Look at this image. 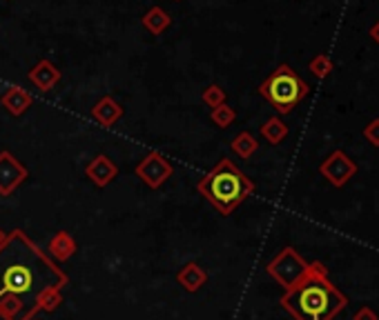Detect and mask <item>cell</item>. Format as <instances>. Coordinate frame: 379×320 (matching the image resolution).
<instances>
[{
	"instance_id": "6da1fadb",
	"label": "cell",
	"mask_w": 379,
	"mask_h": 320,
	"mask_svg": "<svg viewBox=\"0 0 379 320\" xmlns=\"http://www.w3.org/2000/svg\"><path fill=\"white\" fill-rule=\"evenodd\" d=\"M67 274L23 229H14L0 245V318L31 320L49 289H63Z\"/></svg>"
},
{
	"instance_id": "7a4b0ae2",
	"label": "cell",
	"mask_w": 379,
	"mask_h": 320,
	"mask_svg": "<svg viewBox=\"0 0 379 320\" xmlns=\"http://www.w3.org/2000/svg\"><path fill=\"white\" fill-rule=\"evenodd\" d=\"M279 302L295 320H333L348 305V298L331 282L328 267L315 260L308 265V274Z\"/></svg>"
},
{
	"instance_id": "3957f363",
	"label": "cell",
	"mask_w": 379,
	"mask_h": 320,
	"mask_svg": "<svg viewBox=\"0 0 379 320\" xmlns=\"http://www.w3.org/2000/svg\"><path fill=\"white\" fill-rule=\"evenodd\" d=\"M197 191L221 213V216H230L241 203L248 201L254 193V183L230 158H221L197 183Z\"/></svg>"
},
{
	"instance_id": "277c9868",
	"label": "cell",
	"mask_w": 379,
	"mask_h": 320,
	"mask_svg": "<svg viewBox=\"0 0 379 320\" xmlns=\"http://www.w3.org/2000/svg\"><path fill=\"white\" fill-rule=\"evenodd\" d=\"M259 94L277 110L279 116H286L295 112V107L310 94V87L290 65H279L259 85Z\"/></svg>"
},
{
	"instance_id": "5b68a950",
	"label": "cell",
	"mask_w": 379,
	"mask_h": 320,
	"mask_svg": "<svg viewBox=\"0 0 379 320\" xmlns=\"http://www.w3.org/2000/svg\"><path fill=\"white\" fill-rule=\"evenodd\" d=\"M308 265H310V262H306V260L297 254V249L284 247L281 252L268 262L266 272H268V276H270L274 282L281 284V287L288 292V289L295 287V284L308 274Z\"/></svg>"
},
{
	"instance_id": "8992f818",
	"label": "cell",
	"mask_w": 379,
	"mask_h": 320,
	"mask_svg": "<svg viewBox=\"0 0 379 320\" xmlns=\"http://www.w3.org/2000/svg\"><path fill=\"white\" fill-rule=\"evenodd\" d=\"M134 174L145 187L161 189L172 178V174H175V167H172V163L161 151H150L139 160V165L134 167Z\"/></svg>"
},
{
	"instance_id": "52a82bcc",
	"label": "cell",
	"mask_w": 379,
	"mask_h": 320,
	"mask_svg": "<svg viewBox=\"0 0 379 320\" xmlns=\"http://www.w3.org/2000/svg\"><path fill=\"white\" fill-rule=\"evenodd\" d=\"M29 178V169L11 151H0V196H11Z\"/></svg>"
},
{
	"instance_id": "ba28073f",
	"label": "cell",
	"mask_w": 379,
	"mask_h": 320,
	"mask_svg": "<svg viewBox=\"0 0 379 320\" xmlns=\"http://www.w3.org/2000/svg\"><path fill=\"white\" fill-rule=\"evenodd\" d=\"M319 171L333 187H343L351 181V178H355L357 165H355V160H351L341 149H337V151H333L328 158L323 160Z\"/></svg>"
},
{
	"instance_id": "9c48e42d",
	"label": "cell",
	"mask_w": 379,
	"mask_h": 320,
	"mask_svg": "<svg viewBox=\"0 0 379 320\" xmlns=\"http://www.w3.org/2000/svg\"><path fill=\"white\" fill-rule=\"evenodd\" d=\"M85 176H88L98 189H105L108 185H112L116 181L118 165L108 154H96L88 163V167H85Z\"/></svg>"
},
{
	"instance_id": "30bf717a",
	"label": "cell",
	"mask_w": 379,
	"mask_h": 320,
	"mask_svg": "<svg viewBox=\"0 0 379 320\" xmlns=\"http://www.w3.org/2000/svg\"><path fill=\"white\" fill-rule=\"evenodd\" d=\"M61 69L51 63V60H38V65H33L31 69H29V74H27V78H29V82L38 89V92H51L58 82H61Z\"/></svg>"
},
{
	"instance_id": "8fae6325",
	"label": "cell",
	"mask_w": 379,
	"mask_h": 320,
	"mask_svg": "<svg viewBox=\"0 0 379 320\" xmlns=\"http://www.w3.org/2000/svg\"><path fill=\"white\" fill-rule=\"evenodd\" d=\"M0 105H3L14 118H21L23 114L29 112V107L33 105V96L27 92V89H23L19 85H9L5 89V94L0 96Z\"/></svg>"
},
{
	"instance_id": "7c38bea8",
	"label": "cell",
	"mask_w": 379,
	"mask_h": 320,
	"mask_svg": "<svg viewBox=\"0 0 379 320\" xmlns=\"http://www.w3.org/2000/svg\"><path fill=\"white\" fill-rule=\"evenodd\" d=\"M92 118L100 124V127H114V124L123 118V105H120L116 98L112 96H103L96 100V105L92 107Z\"/></svg>"
},
{
	"instance_id": "4fadbf2b",
	"label": "cell",
	"mask_w": 379,
	"mask_h": 320,
	"mask_svg": "<svg viewBox=\"0 0 379 320\" xmlns=\"http://www.w3.org/2000/svg\"><path fill=\"white\" fill-rule=\"evenodd\" d=\"M177 282L181 284V287L190 294H197L203 284H208V272L203 270V267L194 260L185 262L179 274H177Z\"/></svg>"
},
{
	"instance_id": "5bb4252c",
	"label": "cell",
	"mask_w": 379,
	"mask_h": 320,
	"mask_svg": "<svg viewBox=\"0 0 379 320\" xmlns=\"http://www.w3.org/2000/svg\"><path fill=\"white\" fill-rule=\"evenodd\" d=\"M47 249H49V254H51V258H54V260L67 262L76 254L78 245H76V240H74V236L70 234V231H56V236H51Z\"/></svg>"
},
{
	"instance_id": "9a60e30c",
	"label": "cell",
	"mask_w": 379,
	"mask_h": 320,
	"mask_svg": "<svg viewBox=\"0 0 379 320\" xmlns=\"http://www.w3.org/2000/svg\"><path fill=\"white\" fill-rule=\"evenodd\" d=\"M141 25L152 33V36H161L165 29H170L172 27V18H170V14L163 9V7H150L145 14H143V18H141Z\"/></svg>"
},
{
	"instance_id": "2e32d148",
	"label": "cell",
	"mask_w": 379,
	"mask_h": 320,
	"mask_svg": "<svg viewBox=\"0 0 379 320\" xmlns=\"http://www.w3.org/2000/svg\"><path fill=\"white\" fill-rule=\"evenodd\" d=\"M288 134H290L288 124L279 116H272L261 124V136L270 142V145H281V142L288 138Z\"/></svg>"
},
{
	"instance_id": "e0dca14e",
	"label": "cell",
	"mask_w": 379,
	"mask_h": 320,
	"mask_svg": "<svg viewBox=\"0 0 379 320\" xmlns=\"http://www.w3.org/2000/svg\"><path fill=\"white\" fill-rule=\"evenodd\" d=\"M230 149H232L239 158L248 160V158H252V154H254L256 149H259V142H256V138H254L250 132H241V134H237V136L232 138Z\"/></svg>"
},
{
	"instance_id": "ac0fdd59",
	"label": "cell",
	"mask_w": 379,
	"mask_h": 320,
	"mask_svg": "<svg viewBox=\"0 0 379 320\" xmlns=\"http://www.w3.org/2000/svg\"><path fill=\"white\" fill-rule=\"evenodd\" d=\"M210 120L217 124L219 129H228L230 124L237 120V112L232 110L228 102L226 105H219V107H214V110L210 112Z\"/></svg>"
},
{
	"instance_id": "d6986e66",
	"label": "cell",
	"mask_w": 379,
	"mask_h": 320,
	"mask_svg": "<svg viewBox=\"0 0 379 320\" xmlns=\"http://www.w3.org/2000/svg\"><path fill=\"white\" fill-rule=\"evenodd\" d=\"M333 58L328 56V53H317V56L308 63V69H310V74L317 76V78H326V76H331V71H333Z\"/></svg>"
},
{
	"instance_id": "ffe728a7",
	"label": "cell",
	"mask_w": 379,
	"mask_h": 320,
	"mask_svg": "<svg viewBox=\"0 0 379 320\" xmlns=\"http://www.w3.org/2000/svg\"><path fill=\"white\" fill-rule=\"evenodd\" d=\"M201 100H203V105H208L210 110H214V107H219V105H226L228 94H226V89H223L221 85H210V87L203 89Z\"/></svg>"
},
{
	"instance_id": "44dd1931",
	"label": "cell",
	"mask_w": 379,
	"mask_h": 320,
	"mask_svg": "<svg viewBox=\"0 0 379 320\" xmlns=\"http://www.w3.org/2000/svg\"><path fill=\"white\" fill-rule=\"evenodd\" d=\"M61 305H63V289H49L43 294L38 309L45 314H54Z\"/></svg>"
},
{
	"instance_id": "7402d4cb",
	"label": "cell",
	"mask_w": 379,
	"mask_h": 320,
	"mask_svg": "<svg viewBox=\"0 0 379 320\" xmlns=\"http://www.w3.org/2000/svg\"><path fill=\"white\" fill-rule=\"evenodd\" d=\"M364 138L370 142L373 147H379V118H373L364 127Z\"/></svg>"
},
{
	"instance_id": "603a6c76",
	"label": "cell",
	"mask_w": 379,
	"mask_h": 320,
	"mask_svg": "<svg viewBox=\"0 0 379 320\" xmlns=\"http://www.w3.org/2000/svg\"><path fill=\"white\" fill-rule=\"evenodd\" d=\"M353 320H379V316L375 314V309L370 307H359L353 316Z\"/></svg>"
},
{
	"instance_id": "cb8c5ba5",
	"label": "cell",
	"mask_w": 379,
	"mask_h": 320,
	"mask_svg": "<svg viewBox=\"0 0 379 320\" xmlns=\"http://www.w3.org/2000/svg\"><path fill=\"white\" fill-rule=\"evenodd\" d=\"M370 38H373V41H375V43L379 45V21H377V23H375V25L370 27Z\"/></svg>"
},
{
	"instance_id": "d4e9b609",
	"label": "cell",
	"mask_w": 379,
	"mask_h": 320,
	"mask_svg": "<svg viewBox=\"0 0 379 320\" xmlns=\"http://www.w3.org/2000/svg\"><path fill=\"white\" fill-rule=\"evenodd\" d=\"M3 240H5V236H3V231H0V245H3Z\"/></svg>"
},
{
	"instance_id": "484cf974",
	"label": "cell",
	"mask_w": 379,
	"mask_h": 320,
	"mask_svg": "<svg viewBox=\"0 0 379 320\" xmlns=\"http://www.w3.org/2000/svg\"><path fill=\"white\" fill-rule=\"evenodd\" d=\"M31 320H41V318H36V316H33V318H31Z\"/></svg>"
},
{
	"instance_id": "4316f807",
	"label": "cell",
	"mask_w": 379,
	"mask_h": 320,
	"mask_svg": "<svg viewBox=\"0 0 379 320\" xmlns=\"http://www.w3.org/2000/svg\"><path fill=\"white\" fill-rule=\"evenodd\" d=\"M177 3H179V0H177Z\"/></svg>"
}]
</instances>
